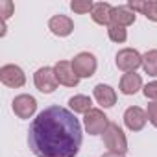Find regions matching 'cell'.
Masks as SVG:
<instances>
[{
	"instance_id": "6da1fadb",
	"label": "cell",
	"mask_w": 157,
	"mask_h": 157,
	"mask_svg": "<svg viewBox=\"0 0 157 157\" xmlns=\"http://www.w3.org/2000/svg\"><path fill=\"white\" fill-rule=\"evenodd\" d=\"M82 140L80 120L61 105L43 109L28 129V144L37 157H76Z\"/></svg>"
},
{
	"instance_id": "7a4b0ae2",
	"label": "cell",
	"mask_w": 157,
	"mask_h": 157,
	"mask_svg": "<svg viewBox=\"0 0 157 157\" xmlns=\"http://www.w3.org/2000/svg\"><path fill=\"white\" fill-rule=\"evenodd\" d=\"M104 144H105L107 151L120 153V155H126L128 153V139H126V133L115 122H111L109 128L104 131Z\"/></svg>"
},
{
	"instance_id": "3957f363",
	"label": "cell",
	"mask_w": 157,
	"mask_h": 157,
	"mask_svg": "<svg viewBox=\"0 0 157 157\" xmlns=\"http://www.w3.org/2000/svg\"><path fill=\"white\" fill-rule=\"evenodd\" d=\"M33 83H35L37 91H41L43 94H52L59 85L57 78H56V72H54V67L37 68L35 74H33Z\"/></svg>"
},
{
	"instance_id": "277c9868",
	"label": "cell",
	"mask_w": 157,
	"mask_h": 157,
	"mask_svg": "<svg viewBox=\"0 0 157 157\" xmlns=\"http://www.w3.org/2000/svg\"><path fill=\"white\" fill-rule=\"evenodd\" d=\"M72 68L78 74V78H91L94 76L96 68H98V61L94 57V54L91 52H80L74 59H72Z\"/></svg>"
},
{
	"instance_id": "5b68a950",
	"label": "cell",
	"mask_w": 157,
	"mask_h": 157,
	"mask_svg": "<svg viewBox=\"0 0 157 157\" xmlns=\"http://www.w3.org/2000/svg\"><path fill=\"white\" fill-rule=\"evenodd\" d=\"M109 118L105 117V113L102 109H91L85 117H83V126L85 131L89 135H104V131L109 128Z\"/></svg>"
},
{
	"instance_id": "8992f818",
	"label": "cell",
	"mask_w": 157,
	"mask_h": 157,
	"mask_svg": "<svg viewBox=\"0 0 157 157\" xmlns=\"http://www.w3.org/2000/svg\"><path fill=\"white\" fill-rule=\"evenodd\" d=\"M115 63L124 74L126 72H135L139 67H142V56L135 48H122V50L117 52Z\"/></svg>"
},
{
	"instance_id": "52a82bcc",
	"label": "cell",
	"mask_w": 157,
	"mask_h": 157,
	"mask_svg": "<svg viewBox=\"0 0 157 157\" xmlns=\"http://www.w3.org/2000/svg\"><path fill=\"white\" fill-rule=\"evenodd\" d=\"M0 82L6 87L19 89V87H24V83H26V74L19 65L10 63V65H4L0 68Z\"/></svg>"
},
{
	"instance_id": "ba28073f",
	"label": "cell",
	"mask_w": 157,
	"mask_h": 157,
	"mask_svg": "<svg viewBox=\"0 0 157 157\" xmlns=\"http://www.w3.org/2000/svg\"><path fill=\"white\" fill-rule=\"evenodd\" d=\"M11 107H13V113H15L19 118L28 120V118H32V117L35 115V111H37V100H35L32 94H19V96L13 98Z\"/></svg>"
},
{
	"instance_id": "9c48e42d",
	"label": "cell",
	"mask_w": 157,
	"mask_h": 157,
	"mask_svg": "<svg viewBox=\"0 0 157 157\" xmlns=\"http://www.w3.org/2000/svg\"><path fill=\"white\" fill-rule=\"evenodd\" d=\"M54 72H56V78H57L59 85L76 87L80 83V78H78V74L72 68V61H57L54 65Z\"/></svg>"
},
{
	"instance_id": "30bf717a",
	"label": "cell",
	"mask_w": 157,
	"mask_h": 157,
	"mask_svg": "<svg viewBox=\"0 0 157 157\" xmlns=\"http://www.w3.org/2000/svg\"><path fill=\"white\" fill-rule=\"evenodd\" d=\"M148 122V117H146V109L139 107V105H131L124 111V124L129 131H140L144 129Z\"/></svg>"
},
{
	"instance_id": "8fae6325",
	"label": "cell",
	"mask_w": 157,
	"mask_h": 157,
	"mask_svg": "<svg viewBox=\"0 0 157 157\" xmlns=\"http://www.w3.org/2000/svg\"><path fill=\"white\" fill-rule=\"evenodd\" d=\"M48 30L57 37H68L74 32V21L67 15H54L48 21Z\"/></svg>"
},
{
	"instance_id": "7c38bea8",
	"label": "cell",
	"mask_w": 157,
	"mask_h": 157,
	"mask_svg": "<svg viewBox=\"0 0 157 157\" xmlns=\"http://www.w3.org/2000/svg\"><path fill=\"white\" fill-rule=\"evenodd\" d=\"M142 87H144V85H142V78H140V74H137V72H126V74H122V78H120V85H118V89H120L122 94H126V96L137 94Z\"/></svg>"
},
{
	"instance_id": "4fadbf2b",
	"label": "cell",
	"mask_w": 157,
	"mask_h": 157,
	"mask_svg": "<svg viewBox=\"0 0 157 157\" xmlns=\"http://www.w3.org/2000/svg\"><path fill=\"white\" fill-rule=\"evenodd\" d=\"M113 6L107 4V2H94L93 6V11H91V19L100 24V26H111L113 24Z\"/></svg>"
},
{
	"instance_id": "5bb4252c",
	"label": "cell",
	"mask_w": 157,
	"mask_h": 157,
	"mask_svg": "<svg viewBox=\"0 0 157 157\" xmlns=\"http://www.w3.org/2000/svg\"><path fill=\"white\" fill-rule=\"evenodd\" d=\"M128 8L135 13H142L148 21L157 22V0H129Z\"/></svg>"
},
{
	"instance_id": "9a60e30c",
	"label": "cell",
	"mask_w": 157,
	"mask_h": 157,
	"mask_svg": "<svg viewBox=\"0 0 157 157\" xmlns=\"http://www.w3.org/2000/svg\"><path fill=\"white\" fill-rule=\"evenodd\" d=\"M93 96L94 100L104 107V109H109L117 104V93L111 85H105V83H98L94 89H93Z\"/></svg>"
},
{
	"instance_id": "2e32d148",
	"label": "cell",
	"mask_w": 157,
	"mask_h": 157,
	"mask_svg": "<svg viewBox=\"0 0 157 157\" xmlns=\"http://www.w3.org/2000/svg\"><path fill=\"white\" fill-rule=\"evenodd\" d=\"M135 19H137V13L131 11L128 6H117L113 10V24H117V26H122V28L131 26L135 22Z\"/></svg>"
},
{
	"instance_id": "e0dca14e",
	"label": "cell",
	"mask_w": 157,
	"mask_h": 157,
	"mask_svg": "<svg viewBox=\"0 0 157 157\" xmlns=\"http://www.w3.org/2000/svg\"><path fill=\"white\" fill-rule=\"evenodd\" d=\"M68 107L72 113H80V115H87L93 109V100L87 94H74L68 100Z\"/></svg>"
},
{
	"instance_id": "ac0fdd59",
	"label": "cell",
	"mask_w": 157,
	"mask_h": 157,
	"mask_svg": "<svg viewBox=\"0 0 157 157\" xmlns=\"http://www.w3.org/2000/svg\"><path fill=\"white\" fill-rule=\"evenodd\" d=\"M142 68L148 76L157 78V50H148L142 56Z\"/></svg>"
},
{
	"instance_id": "d6986e66",
	"label": "cell",
	"mask_w": 157,
	"mask_h": 157,
	"mask_svg": "<svg viewBox=\"0 0 157 157\" xmlns=\"http://www.w3.org/2000/svg\"><path fill=\"white\" fill-rule=\"evenodd\" d=\"M107 35H109V39L113 43H118V44L128 41V30L122 28V26H117V24H111L107 28Z\"/></svg>"
},
{
	"instance_id": "ffe728a7",
	"label": "cell",
	"mask_w": 157,
	"mask_h": 157,
	"mask_svg": "<svg viewBox=\"0 0 157 157\" xmlns=\"http://www.w3.org/2000/svg\"><path fill=\"white\" fill-rule=\"evenodd\" d=\"M93 6H94L93 0H72V2H70V10L74 13H78V15L91 13L93 11Z\"/></svg>"
},
{
	"instance_id": "44dd1931",
	"label": "cell",
	"mask_w": 157,
	"mask_h": 157,
	"mask_svg": "<svg viewBox=\"0 0 157 157\" xmlns=\"http://www.w3.org/2000/svg\"><path fill=\"white\" fill-rule=\"evenodd\" d=\"M15 11V6L11 0H0V15H2V22H6Z\"/></svg>"
},
{
	"instance_id": "7402d4cb",
	"label": "cell",
	"mask_w": 157,
	"mask_h": 157,
	"mask_svg": "<svg viewBox=\"0 0 157 157\" xmlns=\"http://www.w3.org/2000/svg\"><path fill=\"white\" fill-rule=\"evenodd\" d=\"M142 93H144V96H146L148 100L157 102V82H150V83H146V85L142 87Z\"/></svg>"
},
{
	"instance_id": "603a6c76",
	"label": "cell",
	"mask_w": 157,
	"mask_h": 157,
	"mask_svg": "<svg viewBox=\"0 0 157 157\" xmlns=\"http://www.w3.org/2000/svg\"><path fill=\"white\" fill-rule=\"evenodd\" d=\"M146 117H148V122L157 128V102H150L148 107H146Z\"/></svg>"
},
{
	"instance_id": "cb8c5ba5",
	"label": "cell",
	"mask_w": 157,
	"mask_h": 157,
	"mask_svg": "<svg viewBox=\"0 0 157 157\" xmlns=\"http://www.w3.org/2000/svg\"><path fill=\"white\" fill-rule=\"evenodd\" d=\"M102 157H126V155H120V153H113V151H107V153H104Z\"/></svg>"
}]
</instances>
